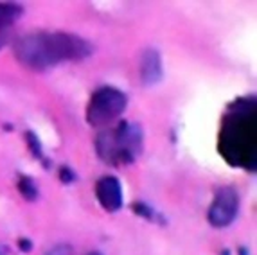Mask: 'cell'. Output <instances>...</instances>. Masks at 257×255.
Here are the masks:
<instances>
[{
	"label": "cell",
	"mask_w": 257,
	"mask_h": 255,
	"mask_svg": "<svg viewBox=\"0 0 257 255\" xmlns=\"http://www.w3.org/2000/svg\"><path fill=\"white\" fill-rule=\"evenodd\" d=\"M218 149L232 167L253 171L257 166L255 97H239L223 115Z\"/></svg>",
	"instance_id": "cell-1"
},
{
	"label": "cell",
	"mask_w": 257,
	"mask_h": 255,
	"mask_svg": "<svg viewBox=\"0 0 257 255\" xmlns=\"http://www.w3.org/2000/svg\"><path fill=\"white\" fill-rule=\"evenodd\" d=\"M92 54L86 40L69 33L36 31L22 36L15 43V56L33 70H47L65 61H77Z\"/></svg>",
	"instance_id": "cell-2"
},
{
	"label": "cell",
	"mask_w": 257,
	"mask_h": 255,
	"mask_svg": "<svg viewBox=\"0 0 257 255\" xmlns=\"http://www.w3.org/2000/svg\"><path fill=\"white\" fill-rule=\"evenodd\" d=\"M144 148V135L139 124L120 122L106 128L95 139L99 158L110 166H128L137 160Z\"/></svg>",
	"instance_id": "cell-3"
},
{
	"label": "cell",
	"mask_w": 257,
	"mask_h": 255,
	"mask_svg": "<svg viewBox=\"0 0 257 255\" xmlns=\"http://www.w3.org/2000/svg\"><path fill=\"white\" fill-rule=\"evenodd\" d=\"M128 99L113 86H101L92 94L86 106V120L92 126H106L124 111Z\"/></svg>",
	"instance_id": "cell-4"
},
{
	"label": "cell",
	"mask_w": 257,
	"mask_h": 255,
	"mask_svg": "<svg viewBox=\"0 0 257 255\" xmlns=\"http://www.w3.org/2000/svg\"><path fill=\"white\" fill-rule=\"evenodd\" d=\"M239 210V196L236 189L221 187L214 196V201L210 203L209 208V221L216 228L228 226L237 216Z\"/></svg>",
	"instance_id": "cell-5"
},
{
	"label": "cell",
	"mask_w": 257,
	"mask_h": 255,
	"mask_svg": "<svg viewBox=\"0 0 257 255\" xmlns=\"http://www.w3.org/2000/svg\"><path fill=\"white\" fill-rule=\"evenodd\" d=\"M95 198L106 212H117L122 207V187L115 176H103L95 183Z\"/></svg>",
	"instance_id": "cell-6"
},
{
	"label": "cell",
	"mask_w": 257,
	"mask_h": 255,
	"mask_svg": "<svg viewBox=\"0 0 257 255\" xmlns=\"http://www.w3.org/2000/svg\"><path fill=\"white\" fill-rule=\"evenodd\" d=\"M22 17V6L11 2H0V49L9 42L15 22Z\"/></svg>",
	"instance_id": "cell-7"
},
{
	"label": "cell",
	"mask_w": 257,
	"mask_h": 255,
	"mask_svg": "<svg viewBox=\"0 0 257 255\" xmlns=\"http://www.w3.org/2000/svg\"><path fill=\"white\" fill-rule=\"evenodd\" d=\"M141 77L144 85H155L162 79V61H160V54L155 49H148L142 56Z\"/></svg>",
	"instance_id": "cell-8"
},
{
	"label": "cell",
	"mask_w": 257,
	"mask_h": 255,
	"mask_svg": "<svg viewBox=\"0 0 257 255\" xmlns=\"http://www.w3.org/2000/svg\"><path fill=\"white\" fill-rule=\"evenodd\" d=\"M18 191L22 192V196L26 198V200H36V196H38V189L36 185L33 183V180L27 178V176H22L20 182H18Z\"/></svg>",
	"instance_id": "cell-9"
},
{
	"label": "cell",
	"mask_w": 257,
	"mask_h": 255,
	"mask_svg": "<svg viewBox=\"0 0 257 255\" xmlns=\"http://www.w3.org/2000/svg\"><path fill=\"white\" fill-rule=\"evenodd\" d=\"M27 142H29V148H31V151H33V155H35L36 158L42 157V146H40L36 135H33V133H27Z\"/></svg>",
	"instance_id": "cell-10"
},
{
	"label": "cell",
	"mask_w": 257,
	"mask_h": 255,
	"mask_svg": "<svg viewBox=\"0 0 257 255\" xmlns=\"http://www.w3.org/2000/svg\"><path fill=\"white\" fill-rule=\"evenodd\" d=\"M60 176H61V182H65V183H70V182H74V180H76V175H74L69 167H63V169H61V173H60Z\"/></svg>",
	"instance_id": "cell-11"
},
{
	"label": "cell",
	"mask_w": 257,
	"mask_h": 255,
	"mask_svg": "<svg viewBox=\"0 0 257 255\" xmlns=\"http://www.w3.org/2000/svg\"><path fill=\"white\" fill-rule=\"evenodd\" d=\"M47 255H70V248L69 246H58L54 250H51Z\"/></svg>",
	"instance_id": "cell-12"
},
{
	"label": "cell",
	"mask_w": 257,
	"mask_h": 255,
	"mask_svg": "<svg viewBox=\"0 0 257 255\" xmlns=\"http://www.w3.org/2000/svg\"><path fill=\"white\" fill-rule=\"evenodd\" d=\"M18 244H20V248H24L26 251H29V248H31V242H29V241H26V239H22V241L18 242Z\"/></svg>",
	"instance_id": "cell-13"
},
{
	"label": "cell",
	"mask_w": 257,
	"mask_h": 255,
	"mask_svg": "<svg viewBox=\"0 0 257 255\" xmlns=\"http://www.w3.org/2000/svg\"><path fill=\"white\" fill-rule=\"evenodd\" d=\"M86 255H101L99 251H90V253H86Z\"/></svg>",
	"instance_id": "cell-14"
}]
</instances>
